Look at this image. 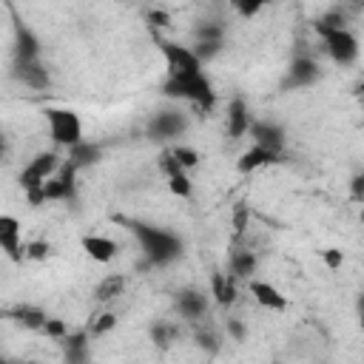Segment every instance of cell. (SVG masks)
Returning <instances> with one entry per match:
<instances>
[{
  "instance_id": "6da1fadb",
  "label": "cell",
  "mask_w": 364,
  "mask_h": 364,
  "mask_svg": "<svg viewBox=\"0 0 364 364\" xmlns=\"http://www.w3.org/2000/svg\"><path fill=\"white\" fill-rule=\"evenodd\" d=\"M131 230H134V236H136V242H139L148 264H156L159 267V264H171L173 259H179L182 242L171 230L156 228V225H145V222H134Z\"/></svg>"
},
{
  "instance_id": "7a4b0ae2",
  "label": "cell",
  "mask_w": 364,
  "mask_h": 364,
  "mask_svg": "<svg viewBox=\"0 0 364 364\" xmlns=\"http://www.w3.org/2000/svg\"><path fill=\"white\" fill-rule=\"evenodd\" d=\"M46 117V131H48V139L57 145V148H74L85 139V125H82V117L80 111L68 108V105H48L43 111Z\"/></svg>"
},
{
  "instance_id": "3957f363",
  "label": "cell",
  "mask_w": 364,
  "mask_h": 364,
  "mask_svg": "<svg viewBox=\"0 0 364 364\" xmlns=\"http://www.w3.org/2000/svg\"><path fill=\"white\" fill-rule=\"evenodd\" d=\"M162 91H165L168 100H182V102H191V105H199V108H213V102H216V91H213L205 68L193 71V74L168 77Z\"/></svg>"
},
{
  "instance_id": "277c9868",
  "label": "cell",
  "mask_w": 364,
  "mask_h": 364,
  "mask_svg": "<svg viewBox=\"0 0 364 364\" xmlns=\"http://www.w3.org/2000/svg\"><path fill=\"white\" fill-rule=\"evenodd\" d=\"M318 34H321V40H324V48H327V54H330V60L336 63V65H355L358 63V57H361V43H358V37L347 28V26H341V23H321L318 26Z\"/></svg>"
},
{
  "instance_id": "5b68a950",
  "label": "cell",
  "mask_w": 364,
  "mask_h": 364,
  "mask_svg": "<svg viewBox=\"0 0 364 364\" xmlns=\"http://www.w3.org/2000/svg\"><path fill=\"white\" fill-rule=\"evenodd\" d=\"M77 173H80L77 168H71L68 162H63V165L57 168V173L48 176L40 191L28 193V199H31L34 205H40V202H68V199H74V193H77Z\"/></svg>"
},
{
  "instance_id": "8992f818",
  "label": "cell",
  "mask_w": 364,
  "mask_h": 364,
  "mask_svg": "<svg viewBox=\"0 0 364 364\" xmlns=\"http://www.w3.org/2000/svg\"><path fill=\"white\" fill-rule=\"evenodd\" d=\"M60 165H63V159H60L57 151H40V154L20 171V188H23L26 193L40 191V188L46 185V179L57 173Z\"/></svg>"
},
{
  "instance_id": "52a82bcc",
  "label": "cell",
  "mask_w": 364,
  "mask_h": 364,
  "mask_svg": "<svg viewBox=\"0 0 364 364\" xmlns=\"http://www.w3.org/2000/svg\"><path fill=\"white\" fill-rule=\"evenodd\" d=\"M0 253L11 264L26 262V239H23V222L14 213H0Z\"/></svg>"
},
{
  "instance_id": "ba28073f",
  "label": "cell",
  "mask_w": 364,
  "mask_h": 364,
  "mask_svg": "<svg viewBox=\"0 0 364 364\" xmlns=\"http://www.w3.org/2000/svg\"><path fill=\"white\" fill-rule=\"evenodd\" d=\"M162 54H165V65H168V77H179V74H193V71H202L205 63L193 54L191 46H179V43H171V40H162L159 43Z\"/></svg>"
},
{
  "instance_id": "9c48e42d",
  "label": "cell",
  "mask_w": 364,
  "mask_h": 364,
  "mask_svg": "<svg viewBox=\"0 0 364 364\" xmlns=\"http://www.w3.org/2000/svg\"><path fill=\"white\" fill-rule=\"evenodd\" d=\"M185 131H188V117L182 111H176V108L159 111L148 122V136L151 139H159V142H176Z\"/></svg>"
},
{
  "instance_id": "30bf717a",
  "label": "cell",
  "mask_w": 364,
  "mask_h": 364,
  "mask_svg": "<svg viewBox=\"0 0 364 364\" xmlns=\"http://www.w3.org/2000/svg\"><path fill=\"white\" fill-rule=\"evenodd\" d=\"M247 293H250V299L262 307V310H270V313H284L287 310V296L273 284V282H267V279H256V276H250L247 279Z\"/></svg>"
},
{
  "instance_id": "8fae6325",
  "label": "cell",
  "mask_w": 364,
  "mask_h": 364,
  "mask_svg": "<svg viewBox=\"0 0 364 364\" xmlns=\"http://www.w3.org/2000/svg\"><path fill=\"white\" fill-rule=\"evenodd\" d=\"M80 247L97 264H111L119 256V242L114 236H105V233H85L80 239Z\"/></svg>"
},
{
  "instance_id": "7c38bea8",
  "label": "cell",
  "mask_w": 364,
  "mask_h": 364,
  "mask_svg": "<svg viewBox=\"0 0 364 364\" xmlns=\"http://www.w3.org/2000/svg\"><path fill=\"white\" fill-rule=\"evenodd\" d=\"M276 159H279L276 151H270V148L253 142L250 148H245V151L239 154L236 171H239V173H253V171H259V168H264V165H270V162H276Z\"/></svg>"
},
{
  "instance_id": "4fadbf2b",
  "label": "cell",
  "mask_w": 364,
  "mask_h": 364,
  "mask_svg": "<svg viewBox=\"0 0 364 364\" xmlns=\"http://www.w3.org/2000/svg\"><path fill=\"white\" fill-rule=\"evenodd\" d=\"M208 304H210V296L202 293V290H193V287L185 290V293H179V299H176V310H179V316L188 318V321L202 318V316L208 313Z\"/></svg>"
},
{
  "instance_id": "5bb4252c",
  "label": "cell",
  "mask_w": 364,
  "mask_h": 364,
  "mask_svg": "<svg viewBox=\"0 0 364 364\" xmlns=\"http://www.w3.org/2000/svg\"><path fill=\"white\" fill-rule=\"evenodd\" d=\"M247 134L253 136L256 145H264V148H270V151H276V154H279L282 145H284V134H282V128L273 125V122H267V119H253L250 128H247Z\"/></svg>"
},
{
  "instance_id": "9a60e30c",
  "label": "cell",
  "mask_w": 364,
  "mask_h": 364,
  "mask_svg": "<svg viewBox=\"0 0 364 364\" xmlns=\"http://www.w3.org/2000/svg\"><path fill=\"white\" fill-rule=\"evenodd\" d=\"M250 122H253V117H250V108L245 105V100H230V102H228V117H225L228 134H230L233 139L247 136Z\"/></svg>"
},
{
  "instance_id": "2e32d148",
  "label": "cell",
  "mask_w": 364,
  "mask_h": 364,
  "mask_svg": "<svg viewBox=\"0 0 364 364\" xmlns=\"http://www.w3.org/2000/svg\"><path fill=\"white\" fill-rule=\"evenodd\" d=\"M318 77H321L318 63L310 60V57H296L293 65L287 68V82L296 85V88H307V85H313Z\"/></svg>"
},
{
  "instance_id": "e0dca14e",
  "label": "cell",
  "mask_w": 364,
  "mask_h": 364,
  "mask_svg": "<svg viewBox=\"0 0 364 364\" xmlns=\"http://www.w3.org/2000/svg\"><path fill=\"white\" fill-rule=\"evenodd\" d=\"M236 282H239V279L230 276V273H213V276H210V290H208V296H213L216 304L228 307V304H233L236 296H239Z\"/></svg>"
},
{
  "instance_id": "ac0fdd59",
  "label": "cell",
  "mask_w": 364,
  "mask_h": 364,
  "mask_svg": "<svg viewBox=\"0 0 364 364\" xmlns=\"http://www.w3.org/2000/svg\"><path fill=\"white\" fill-rule=\"evenodd\" d=\"M102 159V148L100 145H91L88 139H82L80 145H74V148H68V165L71 168H77V171H82V168H88V165H94V162H100Z\"/></svg>"
},
{
  "instance_id": "d6986e66",
  "label": "cell",
  "mask_w": 364,
  "mask_h": 364,
  "mask_svg": "<svg viewBox=\"0 0 364 364\" xmlns=\"http://www.w3.org/2000/svg\"><path fill=\"white\" fill-rule=\"evenodd\" d=\"M228 273L236 279H250L256 273V256L250 250H233L228 259Z\"/></svg>"
},
{
  "instance_id": "ffe728a7",
  "label": "cell",
  "mask_w": 364,
  "mask_h": 364,
  "mask_svg": "<svg viewBox=\"0 0 364 364\" xmlns=\"http://www.w3.org/2000/svg\"><path fill=\"white\" fill-rule=\"evenodd\" d=\"M114 330H117V313H114V310H100V313L88 321L85 336L102 338V336H108V333H114Z\"/></svg>"
},
{
  "instance_id": "44dd1931",
  "label": "cell",
  "mask_w": 364,
  "mask_h": 364,
  "mask_svg": "<svg viewBox=\"0 0 364 364\" xmlns=\"http://www.w3.org/2000/svg\"><path fill=\"white\" fill-rule=\"evenodd\" d=\"M168 191L176 196V199H191L193 196V182H191V176H188V171H173V173H168Z\"/></svg>"
},
{
  "instance_id": "7402d4cb",
  "label": "cell",
  "mask_w": 364,
  "mask_h": 364,
  "mask_svg": "<svg viewBox=\"0 0 364 364\" xmlns=\"http://www.w3.org/2000/svg\"><path fill=\"white\" fill-rule=\"evenodd\" d=\"M228 6L233 9L236 17H242V20H253V17L262 14V9L267 6V0H228Z\"/></svg>"
},
{
  "instance_id": "603a6c76",
  "label": "cell",
  "mask_w": 364,
  "mask_h": 364,
  "mask_svg": "<svg viewBox=\"0 0 364 364\" xmlns=\"http://www.w3.org/2000/svg\"><path fill=\"white\" fill-rule=\"evenodd\" d=\"M168 151H171V156L176 159V165H179L182 171H191V168L199 165V151L191 148V145H171Z\"/></svg>"
},
{
  "instance_id": "cb8c5ba5",
  "label": "cell",
  "mask_w": 364,
  "mask_h": 364,
  "mask_svg": "<svg viewBox=\"0 0 364 364\" xmlns=\"http://www.w3.org/2000/svg\"><path fill=\"white\" fill-rule=\"evenodd\" d=\"M122 290H125V276H108V279L97 287V299H100V301H111V299H117Z\"/></svg>"
},
{
  "instance_id": "d4e9b609",
  "label": "cell",
  "mask_w": 364,
  "mask_h": 364,
  "mask_svg": "<svg viewBox=\"0 0 364 364\" xmlns=\"http://www.w3.org/2000/svg\"><path fill=\"white\" fill-rule=\"evenodd\" d=\"M17 321L20 324H26V327H31V330H40L43 327V321H46V313L43 310H34V307H17Z\"/></svg>"
},
{
  "instance_id": "484cf974",
  "label": "cell",
  "mask_w": 364,
  "mask_h": 364,
  "mask_svg": "<svg viewBox=\"0 0 364 364\" xmlns=\"http://www.w3.org/2000/svg\"><path fill=\"white\" fill-rule=\"evenodd\" d=\"M40 333H46L48 338L60 341V338H65V336H68V324H65V321H60V318H48V316H46V321H43Z\"/></svg>"
},
{
  "instance_id": "4316f807",
  "label": "cell",
  "mask_w": 364,
  "mask_h": 364,
  "mask_svg": "<svg viewBox=\"0 0 364 364\" xmlns=\"http://www.w3.org/2000/svg\"><path fill=\"white\" fill-rule=\"evenodd\" d=\"M48 253H51V245H48V242H43V239H37V242H26V259H31V262H43V259H48Z\"/></svg>"
},
{
  "instance_id": "83f0119b",
  "label": "cell",
  "mask_w": 364,
  "mask_h": 364,
  "mask_svg": "<svg viewBox=\"0 0 364 364\" xmlns=\"http://www.w3.org/2000/svg\"><path fill=\"white\" fill-rule=\"evenodd\" d=\"M321 262L327 270H338L344 264V250L341 247H324L321 250Z\"/></svg>"
},
{
  "instance_id": "f1b7e54d",
  "label": "cell",
  "mask_w": 364,
  "mask_h": 364,
  "mask_svg": "<svg viewBox=\"0 0 364 364\" xmlns=\"http://www.w3.org/2000/svg\"><path fill=\"white\" fill-rule=\"evenodd\" d=\"M247 222H250V210H247L245 205H239L236 213H233V228H236V233H245Z\"/></svg>"
},
{
  "instance_id": "f546056e",
  "label": "cell",
  "mask_w": 364,
  "mask_h": 364,
  "mask_svg": "<svg viewBox=\"0 0 364 364\" xmlns=\"http://www.w3.org/2000/svg\"><path fill=\"white\" fill-rule=\"evenodd\" d=\"M148 20H151V26H159V28H162V26L171 23V14H168V11H151Z\"/></svg>"
},
{
  "instance_id": "4dcf8cb0",
  "label": "cell",
  "mask_w": 364,
  "mask_h": 364,
  "mask_svg": "<svg viewBox=\"0 0 364 364\" xmlns=\"http://www.w3.org/2000/svg\"><path fill=\"white\" fill-rule=\"evenodd\" d=\"M228 333H230L236 341H242V338H245V327H242L236 318H228Z\"/></svg>"
}]
</instances>
